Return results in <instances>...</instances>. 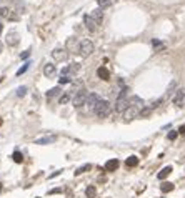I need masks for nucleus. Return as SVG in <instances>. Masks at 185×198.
Here are the masks:
<instances>
[{
	"label": "nucleus",
	"instance_id": "nucleus-1",
	"mask_svg": "<svg viewBox=\"0 0 185 198\" xmlns=\"http://www.w3.org/2000/svg\"><path fill=\"white\" fill-rule=\"evenodd\" d=\"M128 108V87H123L118 93L117 100H115V112L117 113H125V110Z\"/></svg>",
	"mask_w": 185,
	"mask_h": 198
},
{
	"label": "nucleus",
	"instance_id": "nucleus-2",
	"mask_svg": "<svg viewBox=\"0 0 185 198\" xmlns=\"http://www.w3.org/2000/svg\"><path fill=\"white\" fill-rule=\"evenodd\" d=\"M87 98H88V92L85 88H80L73 93V97H72V103L75 108H80V107H84L87 103Z\"/></svg>",
	"mask_w": 185,
	"mask_h": 198
},
{
	"label": "nucleus",
	"instance_id": "nucleus-3",
	"mask_svg": "<svg viewBox=\"0 0 185 198\" xmlns=\"http://www.w3.org/2000/svg\"><path fill=\"white\" fill-rule=\"evenodd\" d=\"M93 112H95V115H97L98 118H107L110 115V112H112V107H110V103L107 100H100Z\"/></svg>",
	"mask_w": 185,
	"mask_h": 198
},
{
	"label": "nucleus",
	"instance_id": "nucleus-4",
	"mask_svg": "<svg viewBox=\"0 0 185 198\" xmlns=\"http://www.w3.org/2000/svg\"><path fill=\"white\" fill-rule=\"evenodd\" d=\"M93 50H95L93 42H90V40H84V42H80V55H82V57H88V55H92Z\"/></svg>",
	"mask_w": 185,
	"mask_h": 198
},
{
	"label": "nucleus",
	"instance_id": "nucleus-5",
	"mask_svg": "<svg viewBox=\"0 0 185 198\" xmlns=\"http://www.w3.org/2000/svg\"><path fill=\"white\" fill-rule=\"evenodd\" d=\"M52 58H54L55 62H65V60L68 58L67 48H54V52H52Z\"/></svg>",
	"mask_w": 185,
	"mask_h": 198
},
{
	"label": "nucleus",
	"instance_id": "nucleus-6",
	"mask_svg": "<svg viewBox=\"0 0 185 198\" xmlns=\"http://www.w3.org/2000/svg\"><path fill=\"white\" fill-rule=\"evenodd\" d=\"M67 52H72V53H80V43L77 38H68L67 45H65Z\"/></svg>",
	"mask_w": 185,
	"mask_h": 198
},
{
	"label": "nucleus",
	"instance_id": "nucleus-7",
	"mask_svg": "<svg viewBox=\"0 0 185 198\" xmlns=\"http://www.w3.org/2000/svg\"><path fill=\"white\" fill-rule=\"evenodd\" d=\"M172 102H173V105H175V107H184V102H185V90H182V88L177 90L175 95H173V98H172Z\"/></svg>",
	"mask_w": 185,
	"mask_h": 198
},
{
	"label": "nucleus",
	"instance_id": "nucleus-8",
	"mask_svg": "<svg viewBox=\"0 0 185 198\" xmlns=\"http://www.w3.org/2000/svg\"><path fill=\"white\" fill-rule=\"evenodd\" d=\"M102 98L98 97L97 93H88V98H87V103H85V105H87L88 110H95V107H97V103Z\"/></svg>",
	"mask_w": 185,
	"mask_h": 198
},
{
	"label": "nucleus",
	"instance_id": "nucleus-9",
	"mask_svg": "<svg viewBox=\"0 0 185 198\" xmlns=\"http://www.w3.org/2000/svg\"><path fill=\"white\" fill-rule=\"evenodd\" d=\"M79 70H80V63H70V65H67L65 68H62V75H65V77L75 75Z\"/></svg>",
	"mask_w": 185,
	"mask_h": 198
},
{
	"label": "nucleus",
	"instance_id": "nucleus-10",
	"mask_svg": "<svg viewBox=\"0 0 185 198\" xmlns=\"http://www.w3.org/2000/svg\"><path fill=\"white\" fill-rule=\"evenodd\" d=\"M128 107H134V108H137V110L142 112L143 110V100L140 97H137V95H134V97L128 98Z\"/></svg>",
	"mask_w": 185,
	"mask_h": 198
},
{
	"label": "nucleus",
	"instance_id": "nucleus-11",
	"mask_svg": "<svg viewBox=\"0 0 185 198\" xmlns=\"http://www.w3.org/2000/svg\"><path fill=\"white\" fill-rule=\"evenodd\" d=\"M5 42H7L9 47H17L18 42H20V37H18L17 32H10V34L7 35V38H5Z\"/></svg>",
	"mask_w": 185,
	"mask_h": 198
},
{
	"label": "nucleus",
	"instance_id": "nucleus-12",
	"mask_svg": "<svg viewBox=\"0 0 185 198\" xmlns=\"http://www.w3.org/2000/svg\"><path fill=\"white\" fill-rule=\"evenodd\" d=\"M84 23H85V27L88 28V32H95V30H97V27H98V23L93 20L90 15H85V17H84Z\"/></svg>",
	"mask_w": 185,
	"mask_h": 198
},
{
	"label": "nucleus",
	"instance_id": "nucleus-13",
	"mask_svg": "<svg viewBox=\"0 0 185 198\" xmlns=\"http://www.w3.org/2000/svg\"><path fill=\"white\" fill-rule=\"evenodd\" d=\"M43 75L48 77V78H52V77L57 75V68H55V65H52V63H47L45 67H43Z\"/></svg>",
	"mask_w": 185,
	"mask_h": 198
},
{
	"label": "nucleus",
	"instance_id": "nucleus-14",
	"mask_svg": "<svg viewBox=\"0 0 185 198\" xmlns=\"http://www.w3.org/2000/svg\"><path fill=\"white\" fill-rule=\"evenodd\" d=\"M97 75H98V78H102L104 82H109L110 80V72H109V68H107V67H98Z\"/></svg>",
	"mask_w": 185,
	"mask_h": 198
},
{
	"label": "nucleus",
	"instance_id": "nucleus-15",
	"mask_svg": "<svg viewBox=\"0 0 185 198\" xmlns=\"http://www.w3.org/2000/svg\"><path fill=\"white\" fill-rule=\"evenodd\" d=\"M90 17H92L93 20H95L98 25H100L102 22H104V12H102V9H95L92 13H90Z\"/></svg>",
	"mask_w": 185,
	"mask_h": 198
},
{
	"label": "nucleus",
	"instance_id": "nucleus-16",
	"mask_svg": "<svg viewBox=\"0 0 185 198\" xmlns=\"http://www.w3.org/2000/svg\"><path fill=\"white\" fill-rule=\"evenodd\" d=\"M118 165H120V161H118L117 158H112V160H109L105 163V170L107 172H115V170L118 168Z\"/></svg>",
	"mask_w": 185,
	"mask_h": 198
},
{
	"label": "nucleus",
	"instance_id": "nucleus-17",
	"mask_svg": "<svg viewBox=\"0 0 185 198\" xmlns=\"http://www.w3.org/2000/svg\"><path fill=\"white\" fill-rule=\"evenodd\" d=\"M55 140H57V137H55V135H52V137H43V138L35 140V145H48V143H54Z\"/></svg>",
	"mask_w": 185,
	"mask_h": 198
},
{
	"label": "nucleus",
	"instance_id": "nucleus-18",
	"mask_svg": "<svg viewBox=\"0 0 185 198\" xmlns=\"http://www.w3.org/2000/svg\"><path fill=\"white\" fill-rule=\"evenodd\" d=\"M170 173H172V167H165V168H162V170L159 172L157 178H159V180H165V178H167Z\"/></svg>",
	"mask_w": 185,
	"mask_h": 198
},
{
	"label": "nucleus",
	"instance_id": "nucleus-19",
	"mask_svg": "<svg viewBox=\"0 0 185 198\" xmlns=\"http://www.w3.org/2000/svg\"><path fill=\"white\" fill-rule=\"evenodd\" d=\"M57 95H62V88L60 87H54V88H50L47 92V98H54Z\"/></svg>",
	"mask_w": 185,
	"mask_h": 198
},
{
	"label": "nucleus",
	"instance_id": "nucleus-20",
	"mask_svg": "<svg viewBox=\"0 0 185 198\" xmlns=\"http://www.w3.org/2000/svg\"><path fill=\"white\" fill-rule=\"evenodd\" d=\"M70 100H72L70 92H63L62 95H60V98H59V103H60V105H65V103H68Z\"/></svg>",
	"mask_w": 185,
	"mask_h": 198
},
{
	"label": "nucleus",
	"instance_id": "nucleus-21",
	"mask_svg": "<svg viewBox=\"0 0 185 198\" xmlns=\"http://www.w3.org/2000/svg\"><path fill=\"white\" fill-rule=\"evenodd\" d=\"M173 188H175V186H173V183H170V181H164V183L160 185V190H162L164 193H168V191H172Z\"/></svg>",
	"mask_w": 185,
	"mask_h": 198
},
{
	"label": "nucleus",
	"instance_id": "nucleus-22",
	"mask_svg": "<svg viewBox=\"0 0 185 198\" xmlns=\"http://www.w3.org/2000/svg\"><path fill=\"white\" fill-rule=\"evenodd\" d=\"M125 165H127V167H130V168H132V167H137V165H139V158L134 156V155L128 156V158L125 160Z\"/></svg>",
	"mask_w": 185,
	"mask_h": 198
},
{
	"label": "nucleus",
	"instance_id": "nucleus-23",
	"mask_svg": "<svg viewBox=\"0 0 185 198\" xmlns=\"http://www.w3.org/2000/svg\"><path fill=\"white\" fill-rule=\"evenodd\" d=\"M90 168H92V165H90V163H85V165H82L80 168H77V170H75V172H73V173H75V175H82V173L88 172V170H90Z\"/></svg>",
	"mask_w": 185,
	"mask_h": 198
},
{
	"label": "nucleus",
	"instance_id": "nucleus-24",
	"mask_svg": "<svg viewBox=\"0 0 185 198\" xmlns=\"http://www.w3.org/2000/svg\"><path fill=\"white\" fill-rule=\"evenodd\" d=\"M97 4H98V9H109L110 5H112V0H97Z\"/></svg>",
	"mask_w": 185,
	"mask_h": 198
},
{
	"label": "nucleus",
	"instance_id": "nucleus-25",
	"mask_svg": "<svg viewBox=\"0 0 185 198\" xmlns=\"http://www.w3.org/2000/svg\"><path fill=\"white\" fill-rule=\"evenodd\" d=\"M85 195H87L88 198H95V195H97V190H95V186H88V188L85 190Z\"/></svg>",
	"mask_w": 185,
	"mask_h": 198
},
{
	"label": "nucleus",
	"instance_id": "nucleus-26",
	"mask_svg": "<svg viewBox=\"0 0 185 198\" xmlns=\"http://www.w3.org/2000/svg\"><path fill=\"white\" fill-rule=\"evenodd\" d=\"M12 158H13V161H15V163H22V161H23V155H22L20 152H13Z\"/></svg>",
	"mask_w": 185,
	"mask_h": 198
},
{
	"label": "nucleus",
	"instance_id": "nucleus-27",
	"mask_svg": "<svg viewBox=\"0 0 185 198\" xmlns=\"http://www.w3.org/2000/svg\"><path fill=\"white\" fill-rule=\"evenodd\" d=\"M177 87V80H172V83L168 85V88H167V93H165V97H170L173 93V88Z\"/></svg>",
	"mask_w": 185,
	"mask_h": 198
},
{
	"label": "nucleus",
	"instance_id": "nucleus-28",
	"mask_svg": "<svg viewBox=\"0 0 185 198\" xmlns=\"http://www.w3.org/2000/svg\"><path fill=\"white\" fill-rule=\"evenodd\" d=\"M29 67H30V63H25V65H23V67H22V68H18V70H17V77L23 75V73H25L27 70H29Z\"/></svg>",
	"mask_w": 185,
	"mask_h": 198
},
{
	"label": "nucleus",
	"instance_id": "nucleus-29",
	"mask_svg": "<svg viewBox=\"0 0 185 198\" xmlns=\"http://www.w3.org/2000/svg\"><path fill=\"white\" fill-rule=\"evenodd\" d=\"M70 77H65V75H60V78H59V83L60 85H65V83H70Z\"/></svg>",
	"mask_w": 185,
	"mask_h": 198
},
{
	"label": "nucleus",
	"instance_id": "nucleus-30",
	"mask_svg": "<svg viewBox=\"0 0 185 198\" xmlns=\"http://www.w3.org/2000/svg\"><path fill=\"white\" fill-rule=\"evenodd\" d=\"M5 18H9V20L15 22V20H18V15H17V13H13V12H12V10H10V12H9V13H7V17H5Z\"/></svg>",
	"mask_w": 185,
	"mask_h": 198
},
{
	"label": "nucleus",
	"instance_id": "nucleus-31",
	"mask_svg": "<svg viewBox=\"0 0 185 198\" xmlns=\"http://www.w3.org/2000/svg\"><path fill=\"white\" fill-rule=\"evenodd\" d=\"M27 93V87H18L17 88V97H23Z\"/></svg>",
	"mask_w": 185,
	"mask_h": 198
},
{
	"label": "nucleus",
	"instance_id": "nucleus-32",
	"mask_svg": "<svg viewBox=\"0 0 185 198\" xmlns=\"http://www.w3.org/2000/svg\"><path fill=\"white\" fill-rule=\"evenodd\" d=\"M152 45L155 47V48H160V50L164 48V43H162V42H159V40H152Z\"/></svg>",
	"mask_w": 185,
	"mask_h": 198
},
{
	"label": "nucleus",
	"instance_id": "nucleus-33",
	"mask_svg": "<svg viewBox=\"0 0 185 198\" xmlns=\"http://www.w3.org/2000/svg\"><path fill=\"white\" fill-rule=\"evenodd\" d=\"M10 10L7 9V7H0V17H7V13H9Z\"/></svg>",
	"mask_w": 185,
	"mask_h": 198
},
{
	"label": "nucleus",
	"instance_id": "nucleus-34",
	"mask_svg": "<svg viewBox=\"0 0 185 198\" xmlns=\"http://www.w3.org/2000/svg\"><path fill=\"white\" fill-rule=\"evenodd\" d=\"M177 135H178V132L172 130V132H170V133L167 135V138H168V140H175V138H177Z\"/></svg>",
	"mask_w": 185,
	"mask_h": 198
},
{
	"label": "nucleus",
	"instance_id": "nucleus-35",
	"mask_svg": "<svg viewBox=\"0 0 185 198\" xmlns=\"http://www.w3.org/2000/svg\"><path fill=\"white\" fill-rule=\"evenodd\" d=\"M29 57H30V50H25V52H22V53H20V58L22 60H27Z\"/></svg>",
	"mask_w": 185,
	"mask_h": 198
},
{
	"label": "nucleus",
	"instance_id": "nucleus-36",
	"mask_svg": "<svg viewBox=\"0 0 185 198\" xmlns=\"http://www.w3.org/2000/svg\"><path fill=\"white\" fill-rule=\"evenodd\" d=\"M17 10H18V13H23V10H25V5L20 4V2H17Z\"/></svg>",
	"mask_w": 185,
	"mask_h": 198
},
{
	"label": "nucleus",
	"instance_id": "nucleus-37",
	"mask_svg": "<svg viewBox=\"0 0 185 198\" xmlns=\"http://www.w3.org/2000/svg\"><path fill=\"white\" fill-rule=\"evenodd\" d=\"M60 191H62V188H55V190H52L50 193L54 195V193H60Z\"/></svg>",
	"mask_w": 185,
	"mask_h": 198
},
{
	"label": "nucleus",
	"instance_id": "nucleus-38",
	"mask_svg": "<svg viewBox=\"0 0 185 198\" xmlns=\"http://www.w3.org/2000/svg\"><path fill=\"white\" fill-rule=\"evenodd\" d=\"M178 133H185V125H182L180 128H178Z\"/></svg>",
	"mask_w": 185,
	"mask_h": 198
},
{
	"label": "nucleus",
	"instance_id": "nucleus-39",
	"mask_svg": "<svg viewBox=\"0 0 185 198\" xmlns=\"http://www.w3.org/2000/svg\"><path fill=\"white\" fill-rule=\"evenodd\" d=\"M2 30H4V25H2V23H0V35H2Z\"/></svg>",
	"mask_w": 185,
	"mask_h": 198
},
{
	"label": "nucleus",
	"instance_id": "nucleus-40",
	"mask_svg": "<svg viewBox=\"0 0 185 198\" xmlns=\"http://www.w3.org/2000/svg\"><path fill=\"white\" fill-rule=\"evenodd\" d=\"M0 53H2V43H0Z\"/></svg>",
	"mask_w": 185,
	"mask_h": 198
},
{
	"label": "nucleus",
	"instance_id": "nucleus-41",
	"mask_svg": "<svg viewBox=\"0 0 185 198\" xmlns=\"http://www.w3.org/2000/svg\"><path fill=\"white\" fill-rule=\"evenodd\" d=\"M0 191H2V183H0Z\"/></svg>",
	"mask_w": 185,
	"mask_h": 198
}]
</instances>
